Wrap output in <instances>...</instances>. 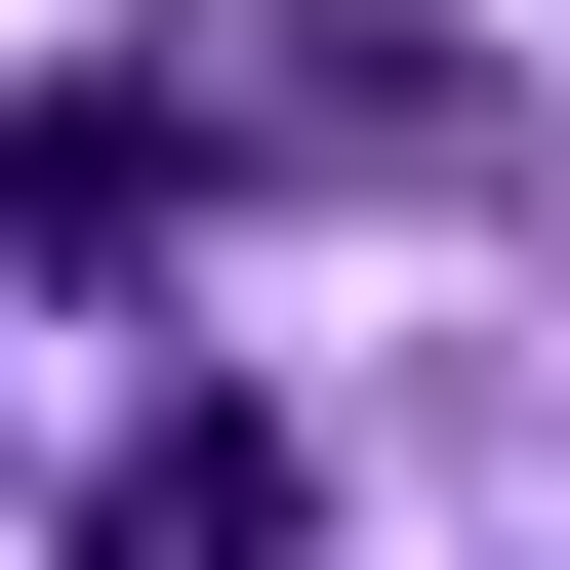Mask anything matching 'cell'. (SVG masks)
<instances>
[{
	"label": "cell",
	"instance_id": "cell-1",
	"mask_svg": "<svg viewBox=\"0 0 570 570\" xmlns=\"http://www.w3.org/2000/svg\"><path fill=\"white\" fill-rule=\"evenodd\" d=\"M489 164V41H407V0H164V41H82V82L0 122V245H204V204H407Z\"/></svg>",
	"mask_w": 570,
	"mask_h": 570
},
{
	"label": "cell",
	"instance_id": "cell-2",
	"mask_svg": "<svg viewBox=\"0 0 570 570\" xmlns=\"http://www.w3.org/2000/svg\"><path fill=\"white\" fill-rule=\"evenodd\" d=\"M82 570H285V449H245V407H164V449L82 489Z\"/></svg>",
	"mask_w": 570,
	"mask_h": 570
}]
</instances>
